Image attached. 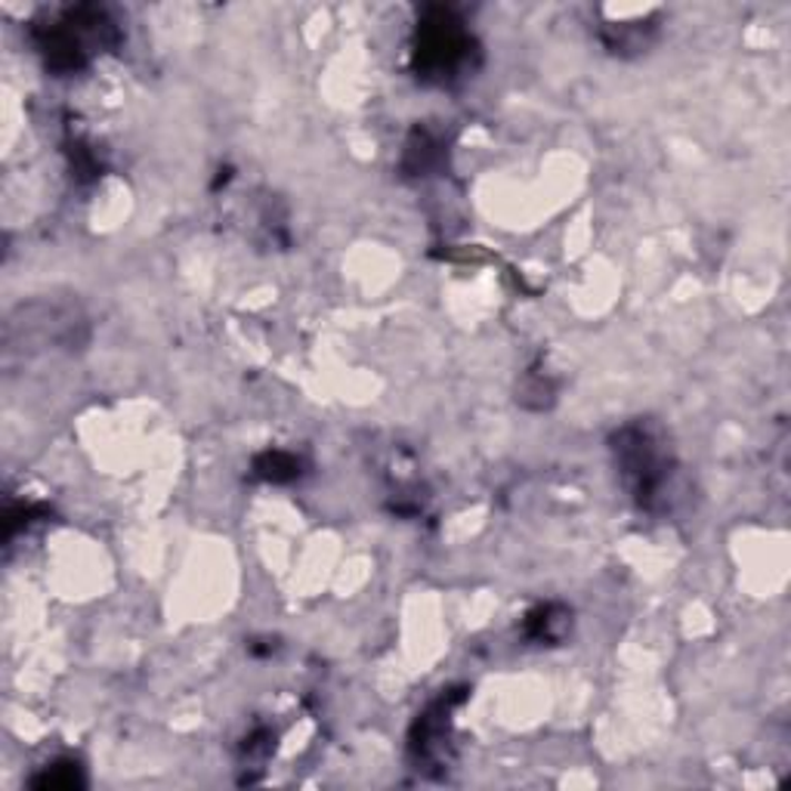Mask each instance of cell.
Returning a JSON list of instances; mask_svg holds the SVG:
<instances>
[{
	"label": "cell",
	"mask_w": 791,
	"mask_h": 791,
	"mask_svg": "<svg viewBox=\"0 0 791 791\" xmlns=\"http://www.w3.org/2000/svg\"><path fill=\"white\" fill-rule=\"evenodd\" d=\"M254 473L260 479H266V483H294L304 473V461L291 455V452L269 448V452L254 458Z\"/></svg>",
	"instance_id": "cell-8"
},
{
	"label": "cell",
	"mask_w": 791,
	"mask_h": 791,
	"mask_svg": "<svg viewBox=\"0 0 791 791\" xmlns=\"http://www.w3.org/2000/svg\"><path fill=\"white\" fill-rule=\"evenodd\" d=\"M31 785L41 791H71L81 789L83 773L75 761H53V764L41 767V773L31 777Z\"/></svg>",
	"instance_id": "cell-9"
},
{
	"label": "cell",
	"mask_w": 791,
	"mask_h": 791,
	"mask_svg": "<svg viewBox=\"0 0 791 791\" xmlns=\"http://www.w3.org/2000/svg\"><path fill=\"white\" fill-rule=\"evenodd\" d=\"M473 56L476 43L458 16L445 7H431L424 22L417 26V78L427 83H455L467 75V69H473Z\"/></svg>",
	"instance_id": "cell-3"
},
{
	"label": "cell",
	"mask_w": 791,
	"mask_h": 791,
	"mask_svg": "<svg viewBox=\"0 0 791 791\" xmlns=\"http://www.w3.org/2000/svg\"><path fill=\"white\" fill-rule=\"evenodd\" d=\"M572 612L560 603H544L538 610H532L523 622L528 640L535 643H560V640L570 634Z\"/></svg>",
	"instance_id": "cell-6"
},
{
	"label": "cell",
	"mask_w": 791,
	"mask_h": 791,
	"mask_svg": "<svg viewBox=\"0 0 791 791\" xmlns=\"http://www.w3.org/2000/svg\"><path fill=\"white\" fill-rule=\"evenodd\" d=\"M655 26L650 22H627V26H603V43L612 53H640L653 43Z\"/></svg>",
	"instance_id": "cell-7"
},
{
	"label": "cell",
	"mask_w": 791,
	"mask_h": 791,
	"mask_svg": "<svg viewBox=\"0 0 791 791\" xmlns=\"http://www.w3.org/2000/svg\"><path fill=\"white\" fill-rule=\"evenodd\" d=\"M610 448L615 471L640 511H650V514L662 511L674 483V471H678V461L662 427L643 417L627 421L612 433Z\"/></svg>",
	"instance_id": "cell-1"
},
{
	"label": "cell",
	"mask_w": 791,
	"mask_h": 791,
	"mask_svg": "<svg viewBox=\"0 0 791 791\" xmlns=\"http://www.w3.org/2000/svg\"><path fill=\"white\" fill-rule=\"evenodd\" d=\"M464 693H445L436 702H431V709L424 714H417L412 736H408V754L415 770H443L445 767V749L452 742V711L458 705Z\"/></svg>",
	"instance_id": "cell-4"
},
{
	"label": "cell",
	"mask_w": 791,
	"mask_h": 791,
	"mask_svg": "<svg viewBox=\"0 0 791 791\" xmlns=\"http://www.w3.org/2000/svg\"><path fill=\"white\" fill-rule=\"evenodd\" d=\"M31 38L47 69L56 75H75L93 59V53L118 43V26L99 7H75L47 26L31 28Z\"/></svg>",
	"instance_id": "cell-2"
},
{
	"label": "cell",
	"mask_w": 791,
	"mask_h": 791,
	"mask_svg": "<svg viewBox=\"0 0 791 791\" xmlns=\"http://www.w3.org/2000/svg\"><path fill=\"white\" fill-rule=\"evenodd\" d=\"M443 139L436 137L433 130L427 127H415L412 137L405 142V155H403V167L412 174V177H427L431 170L443 165Z\"/></svg>",
	"instance_id": "cell-5"
}]
</instances>
